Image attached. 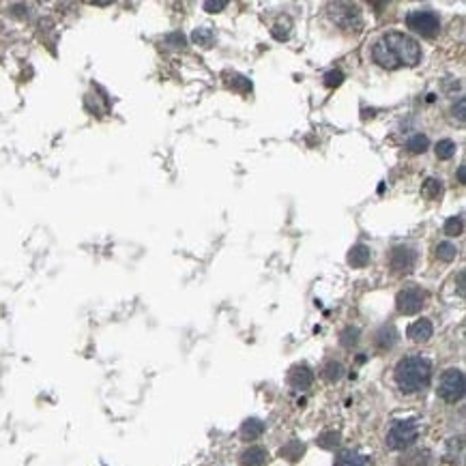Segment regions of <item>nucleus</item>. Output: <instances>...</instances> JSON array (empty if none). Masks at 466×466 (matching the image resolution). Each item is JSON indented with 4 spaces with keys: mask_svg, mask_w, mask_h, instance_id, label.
I'll list each match as a JSON object with an SVG mask.
<instances>
[{
    "mask_svg": "<svg viewBox=\"0 0 466 466\" xmlns=\"http://www.w3.org/2000/svg\"><path fill=\"white\" fill-rule=\"evenodd\" d=\"M382 41L389 45V50L393 52V56L397 58L400 67L406 65V67H415L417 62L421 60V47L413 37L404 35V33H389L384 35Z\"/></svg>",
    "mask_w": 466,
    "mask_h": 466,
    "instance_id": "2",
    "label": "nucleus"
},
{
    "mask_svg": "<svg viewBox=\"0 0 466 466\" xmlns=\"http://www.w3.org/2000/svg\"><path fill=\"white\" fill-rule=\"evenodd\" d=\"M194 41L202 47H211L215 43V33H213V28H208V26H202L198 28L196 33H194Z\"/></svg>",
    "mask_w": 466,
    "mask_h": 466,
    "instance_id": "23",
    "label": "nucleus"
},
{
    "mask_svg": "<svg viewBox=\"0 0 466 466\" xmlns=\"http://www.w3.org/2000/svg\"><path fill=\"white\" fill-rule=\"evenodd\" d=\"M369 258H372V249H369L367 245H363V243L355 245V247L350 249V254H348V262L355 267V269L367 267L369 265Z\"/></svg>",
    "mask_w": 466,
    "mask_h": 466,
    "instance_id": "14",
    "label": "nucleus"
},
{
    "mask_svg": "<svg viewBox=\"0 0 466 466\" xmlns=\"http://www.w3.org/2000/svg\"><path fill=\"white\" fill-rule=\"evenodd\" d=\"M432 380V363L421 357L413 355L402 359L395 367V382L404 393H419Z\"/></svg>",
    "mask_w": 466,
    "mask_h": 466,
    "instance_id": "1",
    "label": "nucleus"
},
{
    "mask_svg": "<svg viewBox=\"0 0 466 466\" xmlns=\"http://www.w3.org/2000/svg\"><path fill=\"white\" fill-rule=\"evenodd\" d=\"M462 230H464V221H462L460 215L449 217V219L445 221V234H449V236H460Z\"/></svg>",
    "mask_w": 466,
    "mask_h": 466,
    "instance_id": "26",
    "label": "nucleus"
},
{
    "mask_svg": "<svg viewBox=\"0 0 466 466\" xmlns=\"http://www.w3.org/2000/svg\"><path fill=\"white\" fill-rule=\"evenodd\" d=\"M340 441H342L340 432H323L318 437V445L323 449H335L337 445H340Z\"/></svg>",
    "mask_w": 466,
    "mask_h": 466,
    "instance_id": "25",
    "label": "nucleus"
},
{
    "mask_svg": "<svg viewBox=\"0 0 466 466\" xmlns=\"http://www.w3.org/2000/svg\"><path fill=\"white\" fill-rule=\"evenodd\" d=\"M342 82H344V73H342V71H329V73L325 75V84H327L329 88L340 86Z\"/></svg>",
    "mask_w": 466,
    "mask_h": 466,
    "instance_id": "28",
    "label": "nucleus"
},
{
    "mask_svg": "<svg viewBox=\"0 0 466 466\" xmlns=\"http://www.w3.org/2000/svg\"><path fill=\"white\" fill-rule=\"evenodd\" d=\"M415 262H417V252L413 247L397 245L391 249L389 265H391L393 273H410L415 269Z\"/></svg>",
    "mask_w": 466,
    "mask_h": 466,
    "instance_id": "8",
    "label": "nucleus"
},
{
    "mask_svg": "<svg viewBox=\"0 0 466 466\" xmlns=\"http://www.w3.org/2000/svg\"><path fill=\"white\" fill-rule=\"evenodd\" d=\"M303 454H305V447L299 441H291V443L280 449V456L286 458V460H291V462H297Z\"/></svg>",
    "mask_w": 466,
    "mask_h": 466,
    "instance_id": "18",
    "label": "nucleus"
},
{
    "mask_svg": "<svg viewBox=\"0 0 466 466\" xmlns=\"http://www.w3.org/2000/svg\"><path fill=\"white\" fill-rule=\"evenodd\" d=\"M265 434V424L260 419H247L241 426V439L243 441H256Z\"/></svg>",
    "mask_w": 466,
    "mask_h": 466,
    "instance_id": "16",
    "label": "nucleus"
},
{
    "mask_svg": "<svg viewBox=\"0 0 466 466\" xmlns=\"http://www.w3.org/2000/svg\"><path fill=\"white\" fill-rule=\"evenodd\" d=\"M458 256V247L454 243H449V241H443V243L437 245V258L443 260V262H452L456 260Z\"/></svg>",
    "mask_w": 466,
    "mask_h": 466,
    "instance_id": "20",
    "label": "nucleus"
},
{
    "mask_svg": "<svg viewBox=\"0 0 466 466\" xmlns=\"http://www.w3.org/2000/svg\"><path fill=\"white\" fill-rule=\"evenodd\" d=\"M406 26L421 37H434L441 30V20L432 9H415L406 15Z\"/></svg>",
    "mask_w": 466,
    "mask_h": 466,
    "instance_id": "3",
    "label": "nucleus"
},
{
    "mask_svg": "<svg viewBox=\"0 0 466 466\" xmlns=\"http://www.w3.org/2000/svg\"><path fill=\"white\" fill-rule=\"evenodd\" d=\"M434 333V327L428 318H421V320H415V323L408 327V337L413 342H428L430 337Z\"/></svg>",
    "mask_w": 466,
    "mask_h": 466,
    "instance_id": "11",
    "label": "nucleus"
},
{
    "mask_svg": "<svg viewBox=\"0 0 466 466\" xmlns=\"http://www.w3.org/2000/svg\"><path fill=\"white\" fill-rule=\"evenodd\" d=\"M430 464V452L428 449H413L400 458V466H428Z\"/></svg>",
    "mask_w": 466,
    "mask_h": 466,
    "instance_id": "15",
    "label": "nucleus"
},
{
    "mask_svg": "<svg viewBox=\"0 0 466 466\" xmlns=\"http://www.w3.org/2000/svg\"><path fill=\"white\" fill-rule=\"evenodd\" d=\"M269 460V454L267 449L260 447V445H254L249 449H245L243 456H241V464L243 466H265Z\"/></svg>",
    "mask_w": 466,
    "mask_h": 466,
    "instance_id": "12",
    "label": "nucleus"
},
{
    "mask_svg": "<svg viewBox=\"0 0 466 466\" xmlns=\"http://www.w3.org/2000/svg\"><path fill=\"white\" fill-rule=\"evenodd\" d=\"M172 41H176V47H185V37H183L181 33L170 35V37H168V43H172Z\"/></svg>",
    "mask_w": 466,
    "mask_h": 466,
    "instance_id": "32",
    "label": "nucleus"
},
{
    "mask_svg": "<svg viewBox=\"0 0 466 466\" xmlns=\"http://www.w3.org/2000/svg\"><path fill=\"white\" fill-rule=\"evenodd\" d=\"M421 194L428 200H439L443 196V181L441 179H428L421 187Z\"/></svg>",
    "mask_w": 466,
    "mask_h": 466,
    "instance_id": "19",
    "label": "nucleus"
},
{
    "mask_svg": "<svg viewBox=\"0 0 466 466\" xmlns=\"http://www.w3.org/2000/svg\"><path fill=\"white\" fill-rule=\"evenodd\" d=\"M464 172H466V168H464V164H462V166L458 168V181H460V183H464V181H466V176H464Z\"/></svg>",
    "mask_w": 466,
    "mask_h": 466,
    "instance_id": "33",
    "label": "nucleus"
},
{
    "mask_svg": "<svg viewBox=\"0 0 466 466\" xmlns=\"http://www.w3.org/2000/svg\"><path fill=\"white\" fill-rule=\"evenodd\" d=\"M288 382L293 384V389L305 391L314 384V372L308 365H295L291 372H288Z\"/></svg>",
    "mask_w": 466,
    "mask_h": 466,
    "instance_id": "10",
    "label": "nucleus"
},
{
    "mask_svg": "<svg viewBox=\"0 0 466 466\" xmlns=\"http://www.w3.org/2000/svg\"><path fill=\"white\" fill-rule=\"evenodd\" d=\"M464 103H466L464 97H460L458 103H454V116H458L460 123H464Z\"/></svg>",
    "mask_w": 466,
    "mask_h": 466,
    "instance_id": "31",
    "label": "nucleus"
},
{
    "mask_svg": "<svg viewBox=\"0 0 466 466\" xmlns=\"http://www.w3.org/2000/svg\"><path fill=\"white\" fill-rule=\"evenodd\" d=\"M230 86H234V88H243V90H252V82H249V79H245V77H241V75H236V77L232 79Z\"/></svg>",
    "mask_w": 466,
    "mask_h": 466,
    "instance_id": "30",
    "label": "nucleus"
},
{
    "mask_svg": "<svg viewBox=\"0 0 466 466\" xmlns=\"http://www.w3.org/2000/svg\"><path fill=\"white\" fill-rule=\"evenodd\" d=\"M226 7H228L226 0H217V3H213V0H208V3H204V9H206L208 13H219V11H223Z\"/></svg>",
    "mask_w": 466,
    "mask_h": 466,
    "instance_id": "29",
    "label": "nucleus"
},
{
    "mask_svg": "<svg viewBox=\"0 0 466 466\" xmlns=\"http://www.w3.org/2000/svg\"><path fill=\"white\" fill-rule=\"evenodd\" d=\"M357 340H359V329H352V327H348V329L342 333V346H346V348L355 346V344H357Z\"/></svg>",
    "mask_w": 466,
    "mask_h": 466,
    "instance_id": "27",
    "label": "nucleus"
},
{
    "mask_svg": "<svg viewBox=\"0 0 466 466\" xmlns=\"http://www.w3.org/2000/svg\"><path fill=\"white\" fill-rule=\"evenodd\" d=\"M417 437H419V428H417L413 419L395 421L387 432V447L393 449V452H400V449L410 447L417 441Z\"/></svg>",
    "mask_w": 466,
    "mask_h": 466,
    "instance_id": "4",
    "label": "nucleus"
},
{
    "mask_svg": "<svg viewBox=\"0 0 466 466\" xmlns=\"http://www.w3.org/2000/svg\"><path fill=\"white\" fill-rule=\"evenodd\" d=\"M372 58H374L376 65H378V67H382V69H389V71L400 69V62H397V58L393 56V52L389 50V45L384 43L382 39L374 43V47H372Z\"/></svg>",
    "mask_w": 466,
    "mask_h": 466,
    "instance_id": "9",
    "label": "nucleus"
},
{
    "mask_svg": "<svg viewBox=\"0 0 466 466\" xmlns=\"http://www.w3.org/2000/svg\"><path fill=\"white\" fill-rule=\"evenodd\" d=\"M329 15H331V20L337 26H342V28H357L361 24L359 7L357 5H350V3L329 5Z\"/></svg>",
    "mask_w": 466,
    "mask_h": 466,
    "instance_id": "7",
    "label": "nucleus"
},
{
    "mask_svg": "<svg viewBox=\"0 0 466 466\" xmlns=\"http://www.w3.org/2000/svg\"><path fill=\"white\" fill-rule=\"evenodd\" d=\"M428 147H430V140H428L426 136H421V134H417V136L408 138V142H406V149H408L410 153H415V155L426 153Z\"/></svg>",
    "mask_w": 466,
    "mask_h": 466,
    "instance_id": "22",
    "label": "nucleus"
},
{
    "mask_svg": "<svg viewBox=\"0 0 466 466\" xmlns=\"http://www.w3.org/2000/svg\"><path fill=\"white\" fill-rule=\"evenodd\" d=\"M395 342H397V331L391 325L389 327H382L376 333V344H378V348H391Z\"/></svg>",
    "mask_w": 466,
    "mask_h": 466,
    "instance_id": "17",
    "label": "nucleus"
},
{
    "mask_svg": "<svg viewBox=\"0 0 466 466\" xmlns=\"http://www.w3.org/2000/svg\"><path fill=\"white\" fill-rule=\"evenodd\" d=\"M335 466H369V458L355 452V449H344V452L337 454Z\"/></svg>",
    "mask_w": 466,
    "mask_h": 466,
    "instance_id": "13",
    "label": "nucleus"
},
{
    "mask_svg": "<svg viewBox=\"0 0 466 466\" xmlns=\"http://www.w3.org/2000/svg\"><path fill=\"white\" fill-rule=\"evenodd\" d=\"M395 305H397L400 314L413 316L426 305V291H424V288H419V286H408V288H404V291L397 293Z\"/></svg>",
    "mask_w": 466,
    "mask_h": 466,
    "instance_id": "6",
    "label": "nucleus"
},
{
    "mask_svg": "<svg viewBox=\"0 0 466 466\" xmlns=\"http://www.w3.org/2000/svg\"><path fill=\"white\" fill-rule=\"evenodd\" d=\"M437 157L439 159H452L454 155H456V142L454 140H439V144H437Z\"/></svg>",
    "mask_w": 466,
    "mask_h": 466,
    "instance_id": "24",
    "label": "nucleus"
},
{
    "mask_svg": "<svg viewBox=\"0 0 466 466\" xmlns=\"http://www.w3.org/2000/svg\"><path fill=\"white\" fill-rule=\"evenodd\" d=\"M439 395L447 402V404H456V402H460L464 397V374L462 369H447V372H443L441 376V382H439Z\"/></svg>",
    "mask_w": 466,
    "mask_h": 466,
    "instance_id": "5",
    "label": "nucleus"
},
{
    "mask_svg": "<svg viewBox=\"0 0 466 466\" xmlns=\"http://www.w3.org/2000/svg\"><path fill=\"white\" fill-rule=\"evenodd\" d=\"M344 376V365L337 363V361H327L325 367H323V378L329 380V382H335L340 380Z\"/></svg>",
    "mask_w": 466,
    "mask_h": 466,
    "instance_id": "21",
    "label": "nucleus"
}]
</instances>
